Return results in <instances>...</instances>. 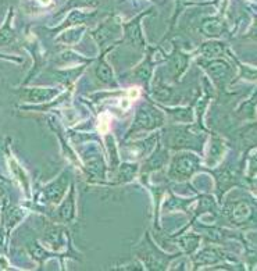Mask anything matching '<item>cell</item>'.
<instances>
[{"label":"cell","mask_w":257,"mask_h":271,"mask_svg":"<svg viewBox=\"0 0 257 271\" xmlns=\"http://www.w3.org/2000/svg\"><path fill=\"white\" fill-rule=\"evenodd\" d=\"M40 3H42V4H49V3H50V0H40Z\"/></svg>","instance_id":"1"}]
</instances>
